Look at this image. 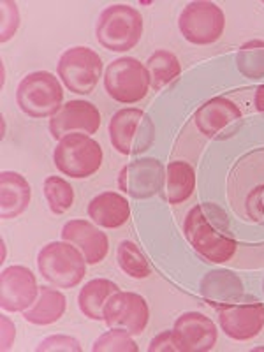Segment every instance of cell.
Listing matches in <instances>:
<instances>
[{
    "label": "cell",
    "mask_w": 264,
    "mask_h": 352,
    "mask_svg": "<svg viewBox=\"0 0 264 352\" xmlns=\"http://www.w3.org/2000/svg\"><path fill=\"white\" fill-rule=\"evenodd\" d=\"M199 289L203 300L217 310L226 305L236 303L243 296V284L240 276L226 270L206 273L201 280Z\"/></svg>",
    "instance_id": "20"
},
{
    "label": "cell",
    "mask_w": 264,
    "mask_h": 352,
    "mask_svg": "<svg viewBox=\"0 0 264 352\" xmlns=\"http://www.w3.org/2000/svg\"><path fill=\"white\" fill-rule=\"evenodd\" d=\"M241 118L243 115L240 106L228 97H213L194 113V124L197 131L208 140L222 136L229 129L240 124Z\"/></svg>",
    "instance_id": "16"
},
{
    "label": "cell",
    "mask_w": 264,
    "mask_h": 352,
    "mask_svg": "<svg viewBox=\"0 0 264 352\" xmlns=\"http://www.w3.org/2000/svg\"><path fill=\"white\" fill-rule=\"evenodd\" d=\"M148 352H184V347H182L178 336H176L175 329H168V331H162L152 338L150 342Z\"/></svg>",
    "instance_id": "32"
},
{
    "label": "cell",
    "mask_w": 264,
    "mask_h": 352,
    "mask_svg": "<svg viewBox=\"0 0 264 352\" xmlns=\"http://www.w3.org/2000/svg\"><path fill=\"white\" fill-rule=\"evenodd\" d=\"M88 219L104 229H118L131 219V206L122 194L106 190L97 194L88 203Z\"/></svg>",
    "instance_id": "19"
},
{
    "label": "cell",
    "mask_w": 264,
    "mask_h": 352,
    "mask_svg": "<svg viewBox=\"0 0 264 352\" xmlns=\"http://www.w3.org/2000/svg\"><path fill=\"white\" fill-rule=\"evenodd\" d=\"M64 241H69L80 250L87 259V264L102 263L109 252V238L104 231H100L92 220L72 219L65 222L60 231Z\"/></svg>",
    "instance_id": "15"
},
{
    "label": "cell",
    "mask_w": 264,
    "mask_h": 352,
    "mask_svg": "<svg viewBox=\"0 0 264 352\" xmlns=\"http://www.w3.org/2000/svg\"><path fill=\"white\" fill-rule=\"evenodd\" d=\"M254 104H256L257 111L264 113V85L257 87L256 97H254Z\"/></svg>",
    "instance_id": "34"
},
{
    "label": "cell",
    "mask_w": 264,
    "mask_h": 352,
    "mask_svg": "<svg viewBox=\"0 0 264 352\" xmlns=\"http://www.w3.org/2000/svg\"><path fill=\"white\" fill-rule=\"evenodd\" d=\"M6 261V241L2 240V261H0V263H4Z\"/></svg>",
    "instance_id": "35"
},
{
    "label": "cell",
    "mask_w": 264,
    "mask_h": 352,
    "mask_svg": "<svg viewBox=\"0 0 264 352\" xmlns=\"http://www.w3.org/2000/svg\"><path fill=\"white\" fill-rule=\"evenodd\" d=\"M263 291H264V280H263Z\"/></svg>",
    "instance_id": "36"
},
{
    "label": "cell",
    "mask_w": 264,
    "mask_h": 352,
    "mask_svg": "<svg viewBox=\"0 0 264 352\" xmlns=\"http://www.w3.org/2000/svg\"><path fill=\"white\" fill-rule=\"evenodd\" d=\"M245 210L252 222L264 226V185H257L248 192L245 199Z\"/></svg>",
    "instance_id": "31"
},
{
    "label": "cell",
    "mask_w": 264,
    "mask_h": 352,
    "mask_svg": "<svg viewBox=\"0 0 264 352\" xmlns=\"http://www.w3.org/2000/svg\"><path fill=\"white\" fill-rule=\"evenodd\" d=\"M37 270L53 287L74 289L87 275V259L69 241H50L37 254Z\"/></svg>",
    "instance_id": "3"
},
{
    "label": "cell",
    "mask_w": 264,
    "mask_h": 352,
    "mask_svg": "<svg viewBox=\"0 0 264 352\" xmlns=\"http://www.w3.org/2000/svg\"><path fill=\"white\" fill-rule=\"evenodd\" d=\"M37 276L27 266L12 264L0 275V307L6 314H23L39 296Z\"/></svg>",
    "instance_id": "11"
},
{
    "label": "cell",
    "mask_w": 264,
    "mask_h": 352,
    "mask_svg": "<svg viewBox=\"0 0 264 352\" xmlns=\"http://www.w3.org/2000/svg\"><path fill=\"white\" fill-rule=\"evenodd\" d=\"M116 261L122 272L134 280H144L152 275V266L134 241L124 240L116 250Z\"/></svg>",
    "instance_id": "26"
},
{
    "label": "cell",
    "mask_w": 264,
    "mask_h": 352,
    "mask_svg": "<svg viewBox=\"0 0 264 352\" xmlns=\"http://www.w3.org/2000/svg\"><path fill=\"white\" fill-rule=\"evenodd\" d=\"M67 312V298L58 287L41 285L36 303L27 308L21 316L28 324L52 326L62 319Z\"/></svg>",
    "instance_id": "21"
},
{
    "label": "cell",
    "mask_w": 264,
    "mask_h": 352,
    "mask_svg": "<svg viewBox=\"0 0 264 352\" xmlns=\"http://www.w3.org/2000/svg\"><path fill=\"white\" fill-rule=\"evenodd\" d=\"M102 317V322L108 328L124 329L129 335L140 336L148 326L150 308L138 292L118 291L108 300Z\"/></svg>",
    "instance_id": "10"
},
{
    "label": "cell",
    "mask_w": 264,
    "mask_h": 352,
    "mask_svg": "<svg viewBox=\"0 0 264 352\" xmlns=\"http://www.w3.org/2000/svg\"><path fill=\"white\" fill-rule=\"evenodd\" d=\"M0 326H2V336H0V349L2 351H11L14 345V338H16V326L9 319L6 314L0 316Z\"/></svg>",
    "instance_id": "33"
},
{
    "label": "cell",
    "mask_w": 264,
    "mask_h": 352,
    "mask_svg": "<svg viewBox=\"0 0 264 352\" xmlns=\"http://www.w3.org/2000/svg\"><path fill=\"white\" fill-rule=\"evenodd\" d=\"M150 74V87L153 90H162L171 85L182 74V64L178 56L169 50H157L144 62Z\"/></svg>",
    "instance_id": "24"
},
{
    "label": "cell",
    "mask_w": 264,
    "mask_h": 352,
    "mask_svg": "<svg viewBox=\"0 0 264 352\" xmlns=\"http://www.w3.org/2000/svg\"><path fill=\"white\" fill-rule=\"evenodd\" d=\"M0 11H2V30H0L2 37H0V41L8 43L14 37L18 27H20V9H18L16 2L4 0L0 4Z\"/></svg>",
    "instance_id": "29"
},
{
    "label": "cell",
    "mask_w": 264,
    "mask_h": 352,
    "mask_svg": "<svg viewBox=\"0 0 264 352\" xmlns=\"http://www.w3.org/2000/svg\"><path fill=\"white\" fill-rule=\"evenodd\" d=\"M236 67L248 80L264 78V41L252 39L241 44L236 55Z\"/></svg>",
    "instance_id": "27"
},
{
    "label": "cell",
    "mask_w": 264,
    "mask_h": 352,
    "mask_svg": "<svg viewBox=\"0 0 264 352\" xmlns=\"http://www.w3.org/2000/svg\"><path fill=\"white\" fill-rule=\"evenodd\" d=\"M143 16L129 4H113L100 11L96 25L97 43L108 52L127 53L143 37Z\"/></svg>",
    "instance_id": "2"
},
{
    "label": "cell",
    "mask_w": 264,
    "mask_h": 352,
    "mask_svg": "<svg viewBox=\"0 0 264 352\" xmlns=\"http://www.w3.org/2000/svg\"><path fill=\"white\" fill-rule=\"evenodd\" d=\"M175 329L184 352H208L219 340V329L201 312H185L175 320Z\"/></svg>",
    "instance_id": "17"
},
{
    "label": "cell",
    "mask_w": 264,
    "mask_h": 352,
    "mask_svg": "<svg viewBox=\"0 0 264 352\" xmlns=\"http://www.w3.org/2000/svg\"><path fill=\"white\" fill-rule=\"evenodd\" d=\"M109 143L120 155H140L155 143V124L140 108L118 109L108 125Z\"/></svg>",
    "instance_id": "5"
},
{
    "label": "cell",
    "mask_w": 264,
    "mask_h": 352,
    "mask_svg": "<svg viewBox=\"0 0 264 352\" xmlns=\"http://www.w3.org/2000/svg\"><path fill=\"white\" fill-rule=\"evenodd\" d=\"M222 333L234 342H248L264 329L263 303H232L219 308Z\"/></svg>",
    "instance_id": "14"
},
{
    "label": "cell",
    "mask_w": 264,
    "mask_h": 352,
    "mask_svg": "<svg viewBox=\"0 0 264 352\" xmlns=\"http://www.w3.org/2000/svg\"><path fill=\"white\" fill-rule=\"evenodd\" d=\"M43 194L50 212L55 215H65L74 204V188L62 176H46L43 182Z\"/></svg>",
    "instance_id": "25"
},
{
    "label": "cell",
    "mask_w": 264,
    "mask_h": 352,
    "mask_svg": "<svg viewBox=\"0 0 264 352\" xmlns=\"http://www.w3.org/2000/svg\"><path fill=\"white\" fill-rule=\"evenodd\" d=\"M102 81L106 94L120 104H136L150 92L148 69L134 56H120L109 62Z\"/></svg>",
    "instance_id": "8"
},
{
    "label": "cell",
    "mask_w": 264,
    "mask_h": 352,
    "mask_svg": "<svg viewBox=\"0 0 264 352\" xmlns=\"http://www.w3.org/2000/svg\"><path fill=\"white\" fill-rule=\"evenodd\" d=\"M166 166L153 157H143L129 162L118 173V187L134 199H150L162 192Z\"/></svg>",
    "instance_id": "12"
},
{
    "label": "cell",
    "mask_w": 264,
    "mask_h": 352,
    "mask_svg": "<svg viewBox=\"0 0 264 352\" xmlns=\"http://www.w3.org/2000/svg\"><path fill=\"white\" fill-rule=\"evenodd\" d=\"M100 124L102 116L96 104H92L90 100L72 99L62 104V108L50 118L48 129L53 140L60 141L62 138L74 132L92 136L99 131Z\"/></svg>",
    "instance_id": "13"
},
{
    "label": "cell",
    "mask_w": 264,
    "mask_h": 352,
    "mask_svg": "<svg viewBox=\"0 0 264 352\" xmlns=\"http://www.w3.org/2000/svg\"><path fill=\"white\" fill-rule=\"evenodd\" d=\"M196 190V171L185 160H173L166 166L162 197L169 204H182Z\"/></svg>",
    "instance_id": "22"
},
{
    "label": "cell",
    "mask_w": 264,
    "mask_h": 352,
    "mask_svg": "<svg viewBox=\"0 0 264 352\" xmlns=\"http://www.w3.org/2000/svg\"><path fill=\"white\" fill-rule=\"evenodd\" d=\"M64 102V87L50 71H34L16 87V106L30 118H52Z\"/></svg>",
    "instance_id": "4"
},
{
    "label": "cell",
    "mask_w": 264,
    "mask_h": 352,
    "mask_svg": "<svg viewBox=\"0 0 264 352\" xmlns=\"http://www.w3.org/2000/svg\"><path fill=\"white\" fill-rule=\"evenodd\" d=\"M118 291H120V287L115 282L108 280V278H94L80 289L78 308L87 319L102 320L104 319L102 312H104L106 303Z\"/></svg>",
    "instance_id": "23"
},
{
    "label": "cell",
    "mask_w": 264,
    "mask_h": 352,
    "mask_svg": "<svg viewBox=\"0 0 264 352\" xmlns=\"http://www.w3.org/2000/svg\"><path fill=\"white\" fill-rule=\"evenodd\" d=\"M32 201V187L23 175L2 171L0 175V217L12 220L23 215Z\"/></svg>",
    "instance_id": "18"
},
{
    "label": "cell",
    "mask_w": 264,
    "mask_h": 352,
    "mask_svg": "<svg viewBox=\"0 0 264 352\" xmlns=\"http://www.w3.org/2000/svg\"><path fill=\"white\" fill-rule=\"evenodd\" d=\"M178 30L187 43L208 46L224 36L226 14L215 2L194 0L182 9Z\"/></svg>",
    "instance_id": "9"
},
{
    "label": "cell",
    "mask_w": 264,
    "mask_h": 352,
    "mask_svg": "<svg viewBox=\"0 0 264 352\" xmlns=\"http://www.w3.org/2000/svg\"><path fill=\"white\" fill-rule=\"evenodd\" d=\"M184 232L194 250L210 263H228L238 250L236 240L229 234L228 215L213 203L196 204L185 217Z\"/></svg>",
    "instance_id": "1"
},
{
    "label": "cell",
    "mask_w": 264,
    "mask_h": 352,
    "mask_svg": "<svg viewBox=\"0 0 264 352\" xmlns=\"http://www.w3.org/2000/svg\"><path fill=\"white\" fill-rule=\"evenodd\" d=\"M92 352H140V345L124 329L108 328L94 342Z\"/></svg>",
    "instance_id": "28"
},
{
    "label": "cell",
    "mask_w": 264,
    "mask_h": 352,
    "mask_svg": "<svg viewBox=\"0 0 264 352\" xmlns=\"http://www.w3.org/2000/svg\"><path fill=\"white\" fill-rule=\"evenodd\" d=\"M104 153L100 144L87 134H69L56 143L53 162L62 175L76 180H85L96 175L102 166Z\"/></svg>",
    "instance_id": "6"
},
{
    "label": "cell",
    "mask_w": 264,
    "mask_h": 352,
    "mask_svg": "<svg viewBox=\"0 0 264 352\" xmlns=\"http://www.w3.org/2000/svg\"><path fill=\"white\" fill-rule=\"evenodd\" d=\"M104 64L96 50L88 46L67 48L56 62V76L69 92L76 96H88L96 90L102 78Z\"/></svg>",
    "instance_id": "7"
},
{
    "label": "cell",
    "mask_w": 264,
    "mask_h": 352,
    "mask_svg": "<svg viewBox=\"0 0 264 352\" xmlns=\"http://www.w3.org/2000/svg\"><path fill=\"white\" fill-rule=\"evenodd\" d=\"M36 352H83L80 342L74 336L69 335H52L46 336L43 342H39Z\"/></svg>",
    "instance_id": "30"
}]
</instances>
